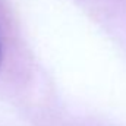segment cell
I'll list each match as a JSON object with an SVG mask.
<instances>
[{
  "label": "cell",
  "instance_id": "obj_1",
  "mask_svg": "<svg viewBox=\"0 0 126 126\" xmlns=\"http://www.w3.org/2000/svg\"><path fill=\"white\" fill-rule=\"evenodd\" d=\"M0 60H1V46H0Z\"/></svg>",
  "mask_w": 126,
  "mask_h": 126
}]
</instances>
